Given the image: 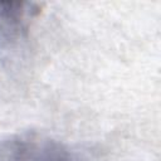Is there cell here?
Here are the masks:
<instances>
[{
  "label": "cell",
  "instance_id": "cell-1",
  "mask_svg": "<svg viewBox=\"0 0 161 161\" xmlns=\"http://www.w3.org/2000/svg\"><path fill=\"white\" fill-rule=\"evenodd\" d=\"M0 161H82L65 143L36 131H21L0 138Z\"/></svg>",
  "mask_w": 161,
  "mask_h": 161
}]
</instances>
